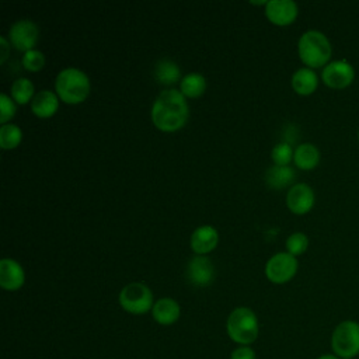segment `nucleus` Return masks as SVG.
Instances as JSON below:
<instances>
[{
    "mask_svg": "<svg viewBox=\"0 0 359 359\" xmlns=\"http://www.w3.org/2000/svg\"><path fill=\"white\" fill-rule=\"evenodd\" d=\"M153 123L164 132L182 128L188 119V104L180 90H163L154 100L151 108Z\"/></svg>",
    "mask_w": 359,
    "mask_h": 359,
    "instance_id": "f257e3e1",
    "label": "nucleus"
},
{
    "mask_svg": "<svg viewBox=\"0 0 359 359\" xmlns=\"http://www.w3.org/2000/svg\"><path fill=\"white\" fill-rule=\"evenodd\" d=\"M57 97L66 104H79L90 93L88 76L77 67H66L59 72L55 80Z\"/></svg>",
    "mask_w": 359,
    "mask_h": 359,
    "instance_id": "f03ea898",
    "label": "nucleus"
},
{
    "mask_svg": "<svg viewBox=\"0 0 359 359\" xmlns=\"http://www.w3.org/2000/svg\"><path fill=\"white\" fill-rule=\"evenodd\" d=\"M297 50L302 62L309 67H321L328 65L331 57V43L327 36L316 29L306 31L297 43Z\"/></svg>",
    "mask_w": 359,
    "mask_h": 359,
    "instance_id": "7ed1b4c3",
    "label": "nucleus"
},
{
    "mask_svg": "<svg viewBox=\"0 0 359 359\" xmlns=\"http://www.w3.org/2000/svg\"><path fill=\"white\" fill-rule=\"evenodd\" d=\"M226 328L229 337L240 345H250L258 337V320L248 307L234 309L229 314Z\"/></svg>",
    "mask_w": 359,
    "mask_h": 359,
    "instance_id": "20e7f679",
    "label": "nucleus"
},
{
    "mask_svg": "<svg viewBox=\"0 0 359 359\" xmlns=\"http://www.w3.org/2000/svg\"><path fill=\"white\" fill-rule=\"evenodd\" d=\"M332 353L341 359H352L359 355V323L341 321L331 334Z\"/></svg>",
    "mask_w": 359,
    "mask_h": 359,
    "instance_id": "39448f33",
    "label": "nucleus"
},
{
    "mask_svg": "<svg viewBox=\"0 0 359 359\" xmlns=\"http://www.w3.org/2000/svg\"><path fill=\"white\" fill-rule=\"evenodd\" d=\"M119 304L132 314H143L153 309L151 290L142 282L128 283L119 293Z\"/></svg>",
    "mask_w": 359,
    "mask_h": 359,
    "instance_id": "423d86ee",
    "label": "nucleus"
},
{
    "mask_svg": "<svg viewBox=\"0 0 359 359\" xmlns=\"http://www.w3.org/2000/svg\"><path fill=\"white\" fill-rule=\"evenodd\" d=\"M297 271V259L290 252H278L272 255L265 265V275L273 283L290 280Z\"/></svg>",
    "mask_w": 359,
    "mask_h": 359,
    "instance_id": "0eeeda50",
    "label": "nucleus"
},
{
    "mask_svg": "<svg viewBox=\"0 0 359 359\" xmlns=\"http://www.w3.org/2000/svg\"><path fill=\"white\" fill-rule=\"evenodd\" d=\"M10 41L18 50H31L39 38L38 25L31 20H18L10 27Z\"/></svg>",
    "mask_w": 359,
    "mask_h": 359,
    "instance_id": "6e6552de",
    "label": "nucleus"
},
{
    "mask_svg": "<svg viewBox=\"0 0 359 359\" xmlns=\"http://www.w3.org/2000/svg\"><path fill=\"white\" fill-rule=\"evenodd\" d=\"M355 77L353 67L346 60H334L323 69L321 79L323 81L335 90H341L348 87Z\"/></svg>",
    "mask_w": 359,
    "mask_h": 359,
    "instance_id": "1a4fd4ad",
    "label": "nucleus"
},
{
    "mask_svg": "<svg viewBox=\"0 0 359 359\" xmlns=\"http://www.w3.org/2000/svg\"><path fill=\"white\" fill-rule=\"evenodd\" d=\"M185 275L192 285L206 286L215 278L213 262L205 255H195L188 261Z\"/></svg>",
    "mask_w": 359,
    "mask_h": 359,
    "instance_id": "9d476101",
    "label": "nucleus"
},
{
    "mask_svg": "<svg viewBox=\"0 0 359 359\" xmlns=\"http://www.w3.org/2000/svg\"><path fill=\"white\" fill-rule=\"evenodd\" d=\"M265 15L276 25H289L297 17V4L293 0H269L265 4Z\"/></svg>",
    "mask_w": 359,
    "mask_h": 359,
    "instance_id": "9b49d317",
    "label": "nucleus"
},
{
    "mask_svg": "<svg viewBox=\"0 0 359 359\" xmlns=\"http://www.w3.org/2000/svg\"><path fill=\"white\" fill-rule=\"evenodd\" d=\"M287 208L296 215L307 213L314 205V192L307 184H294L286 195Z\"/></svg>",
    "mask_w": 359,
    "mask_h": 359,
    "instance_id": "f8f14e48",
    "label": "nucleus"
},
{
    "mask_svg": "<svg viewBox=\"0 0 359 359\" xmlns=\"http://www.w3.org/2000/svg\"><path fill=\"white\" fill-rule=\"evenodd\" d=\"M24 269L13 258H3L0 261V285L7 290H17L24 285Z\"/></svg>",
    "mask_w": 359,
    "mask_h": 359,
    "instance_id": "ddd939ff",
    "label": "nucleus"
},
{
    "mask_svg": "<svg viewBox=\"0 0 359 359\" xmlns=\"http://www.w3.org/2000/svg\"><path fill=\"white\" fill-rule=\"evenodd\" d=\"M217 240V230L209 224H202L196 227L191 236V248L198 255H203L216 247Z\"/></svg>",
    "mask_w": 359,
    "mask_h": 359,
    "instance_id": "4468645a",
    "label": "nucleus"
},
{
    "mask_svg": "<svg viewBox=\"0 0 359 359\" xmlns=\"http://www.w3.org/2000/svg\"><path fill=\"white\" fill-rule=\"evenodd\" d=\"M153 318L161 325H170L180 318L181 309L180 304L171 297L158 299L151 309Z\"/></svg>",
    "mask_w": 359,
    "mask_h": 359,
    "instance_id": "2eb2a0df",
    "label": "nucleus"
},
{
    "mask_svg": "<svg viewBox=\"0 0 359 359\" xmlns=\"http://www.w3.org/2000/svg\"><path fill=\"white\" fill-rule=\"evenodd\" d=\"M59 107V100L56 94L50 90H41L35 93L34 98L31 100V109L39 118H49L52 116Z\"/></svg>",
    "mask_w": 359,
    "mask_h": 359,
    "instance_id": "dca6fc26",
    "label": "nucleus"
},
{
    "mask_svg": "<svg viewBox=\"0 0 359 359\" xmlns=\"http://www.w3.org/2000/svg\"><path fill=\"white\" fill-rule=\"evenodd\" d=\"M317 74L309 67L297 69L292 76V87L297 94L309 95L317 88Z\"/></svg>",
    "mask_w": 359,
    "mask_h": 359,
    "instance_id": "f3484780",
    "label": "nucleus"
},
{
    "mask_svg": "<svg viewBox=\"0 0 359 359\" xmlns=\"http://www.w3.org/2000/svg\"><path fill=\"white\" fill-rule=\"evenodd\" d=\"M293 161L302 170H313L320 161V151L311 143H302L293 153Z\"/></svg>",
    "mask_w": 359,
    "mask_h": 359,
    "instance_id": "a211bd4d",
    "label": "nucleus"
},
{
    "mask_svg": "<svg viewBox=\"0 0 359 359\" xmlns=\"http://www.w3.org/2000/svg\"><path fill=\"white\" fill-rule=\"evenodd\" d=\"M294 178V171L289 165H272L265 172V182L273 189H280L289 185Z\"/></svg>",
    "mask_w": 359,
    "mask_h": 359,
    "instance_id": "6ab92c4d",
    "label": "nucleus"
},
{
    "mask_svg": "<svg viewBox=\"0 0 359 359\" xmlns=\"http://www.w3.org/2000/svg\"><path fill=\"white\" fill-rule=\"evenodd\" d=\"M154 79L161 84H174L181 77V70L171 59H160L154 66Z\"/></svg>",
    "mask_w": 359,
    "mask_h": 359,
    "instance_id": "aec40b11",
    "label": "nucleus"
},
{
    "mask_svg": "<svg viewBox=\"0 0 359 359\" xmlns=\"http://www.w3.org/2000/svg\"><path fill=\"white\" fill-rule=\"evenodd\" d=\"M206 88V80L201 73H188L181 79L180 83V91L184 94V97H199L203 94Z\"/></svg>",
    "mask_w": 359,
    "mask_h": 359,
    "instance_id": "412c9836",
    "label": "nucleus"
},
{
    "mask_svg": "<svg viewBox=\"0 0 359 359\" xmlns=\"http://www.w3.org/2000/svg\"><path fill=\"white\" fill-rule=\"evenodd\" d=\"M34 83L29 79L20 77L15 79L11 84V97L18 104H27L34 98Z\"/></svg>",
    "mask_w": 359,
    "mask_h": 359,
    "instance_id": "4be33fe9",
    "label": "nucleus"
},
{
    "mask_svg": "<svg viewBox=\"0 0 359 359\" xmlns=\"http://www.w3.org/2000/svg\"><path fill=\"white\" fill-rule=\"evenodd\" d=\"M22 139L21 129L14 123H4L0 128V146L1 149H14Z\"/></svg>",
    "mask_w": 359,
    "mask_h": 359,
    "instance_id": "5701e85b",
    "label": "nucleus"
},
{
    "mask_svg": "<svg viewBox=\"0 0 359 359\" xmlns=\"http://www.w3.org/2000/svg\"><path fill=\"white\" fill-rule=\"evenodd\" d=\"M307 247H309V238L304 233L296 231L286 238V248H287V252H290L292 255H299L304 252Z\"/></svg>",
    "mask_w": 359,
    "mask_h": 359,
    "instance_id": "b1692460",
    "label": "nucleus"
},
{
    "mask_svg": "<svg viewBox=\"0 0 359 359\" xmlns=\"http://www.w3.org/2000/svg\"><path fill=\"white\" fill-rule=\"evenodd\" d=\"M293 153L294 151H292V147L289 143L280 142L273 146L271 156H272L275 165H287L290 163V160L293 158Z\"/></svg>",
    "mask_w": 359,
    "mask_h": 359,
    "instance_id": "393cba45",
    "label": "nucleus"
},
{
    "mask_svg": "<svg viewBox=\"0 0 359 359\" xmlns=\"http://www.w3.org/2000/svg\"><path fill=\"white\" fill-rule=\"evenodd\" d=\"M45 65V55L41 50L31 49L27 50L22 56V66L29 72H38Z\"/></svg>",
    "mask_w": 359,
    "mask_h": 359,
    "instance_id": "a878e982",
    "label": "nucleus"
},
{
    "mask_svg": "<svg viewBox=\"0 0 359 359\" xmlns=\"http://www.w3.org/2000/svg\"><path fill=\"white\" fill-rule=\"evenodd\" d=\"M15 114V104L6 93L0 94V121L1 123H7L8 119H11Z\"/></svg>",
    "mask_w": 359,
    "mask_h": 359,
    "instance_id": "bb28decb",
    "label": "nucleus"
},
{
    "mask_svg": "<svg viewBox=\"0 0 359 359\" xmlns=\"http://www.w3.org/2000/svg\"><path fill=\"white\" fill-rule=\"evenodd\" d=\"M230 359H257V356L248 345H241L231 352Z\"/></svg>",
    "mask_w": 359,
    "mask_h": 359,
    "instance_id": "cd10ccee",
    "label": "nucleus"
},
{
    "mask_svg": "<svg viewBox=\"0 0 359 359\" xmlns=\"http://www.w3.org/2000/svg\"><path fill=\"white\" fill-rule=\"evenodd\" d=\"M8 49H10V45L7 42V39L4 36H0V63H4L7 56H8Z\"/></svg>",
    "mask_w": 359,
    "mask_h": 359,
    "instance_id": "c85d7f7f",
    "label": "nucleus"
},
{
    "mask_svg": "<svg viewBox=\"0 0 359 359\" xmlns=\"http://www.w3.org/2000/svg\"><path fill=\"white\" fill-rule=\"evenodd\" d=\"M317 359H341L339 356H337L335 353H324L321 356H318Z\"/></svg>",
    "mask_w": 359,
    "mask_h": 359,
    "instance_id": "c756f323",
    "label": "nucleus"
}]
</instances>
